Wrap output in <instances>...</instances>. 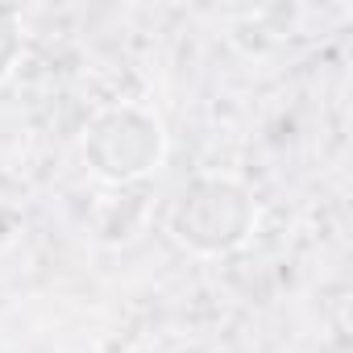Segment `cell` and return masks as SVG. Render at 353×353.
Wrapping results in <instances>:
<instances>
[{
    "label": "cell",
    "instance_id": "cell-1",
    "mask_svg": "<svg viewBox=\"0 0 353 353\" xmlns=\"http://www.w3.org/2000/svg\"><path fill=\"white\" fill-rule=\"evenodd\" d=\"M254 225H258V200L233 174H196L170 208L174 241L204 258L241 250Z\"/></svg>",
    "mask_w": 353,
    "mask_h": 353
},
{
    "label": "cell",
    "instance_id": "cell-2",
    "mask_svg": "<svg viewBox=\"0 0 353 353\" xmlns=\"http://www.w3.org/2000/svg\"><path fill=\"white\" fill-rule=\"evenodd\" d=\"M83 154L92 162V170L108 183H133L141 174H150L162 154H166V133L158 125V117H150L145 108L121 104L100 112L88 125L83 137Z\"/></svg>",
    "mask_w": 353,
    "mask_h": 353
},
{
    "label": "cell",
    "instance_id": "cell-3",
    "mask_svg": "<svg viewBox=\"0 0 353 353\" xmlns=\"http://www.w3.org/2000/svg\"><path fill=\"white\" fill-rule=\"evenodd\" d=\"M21 59V17L17 9L0 5V79H5Z\"/></svg>",
    "mask_w": 353,
    "mask_h": 353
}]
</instances>
